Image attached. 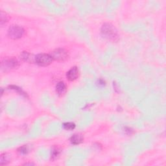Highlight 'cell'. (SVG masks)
Returning a JSON list of instances; mask_svg holds the SVG:
<instances>
[{
	"label": "cell",
	"instance_id": "obj_8",
	"mask_svg": "<svg viewBox=\"0 0 166 166\" xmlns=\"http://www.w3.org/2000/svg\"><path fill=\"white\" fill-rule=\"evenodd\" d=\"M35 57L36 56H34L33 55H32L26 52H23L21 55L22 59L25 62H27L29 63H33L35 62Z\"/></svg>",
	"mask_w": 166,
	"mask_h": 166
},
{
	"label": "cell",
	"instance_id": "obj_1",
	"mask_svg": "<svg viewBox=\"0 0 166 166\" xmlns=\"http://www.w3.org/2000/svg\"><path fill=\"white\" fill-rule=\"evenodd\" d=\"M101 33L107 40L116 42L119 40L118 31L113 25L109 23H105L101 28Z\"/></svg>",
	"mask_w": 166,
	"mask_h": 166
},
{
	"label": "cell",
	"instance_id": "obj_5",
	"mask_svg": "<svg viewBox=\"0 0 166 166\" xmlns=\"http://www.w3.org/2000/svg\"><path fill=\"white\" fill-rule=\"evenodd\" d=\"M19 66L18 62L15 59H6L2 63V68L5 71L16 68Z\"/></svg>",
	"mask_w": 166,
	"mask_h": 166
},
{
	"label": "cell",
	"instance_id": "obj_6",
	"mask_svg": "<svg viewBox=\"0 0 166 166\" xmlns=\"http://www.w3.org/2000/svg\"><path fill=\"white\" fill-rule=\"evenodd\" d=\"M79 69H78L77 67L75 66V67L72 68L67 72L66 77L69 81H75V79H77L79 77Z\"/></svg>",
	"mask_w": 166,
	"mask_h": 166
},
{
	"label": "cell",
	"instance_id": "obj_13",
	"mask_svg": "<svg viewBox=\"0 0 166 166\" xmlns=\"http://www.w3.org/2000/svg\"><path fill=\"white\" fill-rule=\"evenodd\" d=\"M60 149L59 148H57V147L53 148L52 151V158H53V159L56 158L60 154Z\"/></svg>",
	"mask_w": 166,
	"mask_h": 166
},
{
	"label": "cell",
	"instance_id": "obj_3",
	"mask_svg": "<svg viewBox=\"0 0 166 166\" xmlns=\"http://www.w3.org/2000/svg\"><path fill=\"white\" fill-rule=\"evenodd\" d=\"M24 34V29L18 25H12L8 30V36L12 39H18Z\"/></svg>",
	"mask_w": 166,
	"mask_h": 166
},
{
	"label": "cell",
	"instance_id": "obj_11",
	"mask_svg": "<svg viewBox=\"0 0 166 166\" xmlns=\"http://www.w3.org/2000/svg\"><path fill=\"white\" fill-rule=\"evenodd\" d=\"M63 127L67 131H72L75 128V124L72 122H68L63 124Z\"/></svg>",
	"mask_w": 166,
	"mask_h": 166
},
{
	"label": "cell",
	"instance_id": "obj_7",
	"mask_svg": "<svg viewBox=\"0 0 166 166\" xmlns=\"http://www.w3.org/2000/svg\"><path fill=\"white\" fill-rule=\"evenodd\" d=\"M84 137L81 134H75L71 138H70V142L73 145H79L83 142Z\"/></svg>",
	"mask_w": 166,
	"mask_h": 166
},
{
	"label": "cell",
	"instance_id": "obj_2",
	"mask_svg": "<svg viewBox=\"0 0 166 166\" xmlns=\"http://www.w3.org/2000/svg\"><path fill=\"white\" fill-rule=\"evenodd\" d=\"M53 59L50 55L42 53L36 56L35 62L41 66H46L52 63Z\"/></svg>",
	"mask_w": 166,
	"mask_h": 166
},
{
	"label": "cell",
	"instance_id": "obj_12",
	"mask_svg": "<svg viewBox=\"0 0 166 166\" xmlns=\"http://www.w3.org/2000/svg\"><path fill=\"white\" fill-rule=\"evenodd\" d=\"M18 151L20 155H25V154H27L29 151L28 149V147L26 145H24V146L21 147L18 150Z\"/></svg>",
	"mask_w": 166,
	"mask_h": 166
},
{
	"label": "cell",
	"instance_id": "obj_10",
	"mask_svg": "<svg viewBox=\"0 0 166 166\" xmlns=\"http://www.w3.org/2000/svg\"><path fill=\"white\" fill-rule=\"evenodd\" d=\"M11 155L7 154V153H4L2 155L1 158H0V164L2 165H7L10 162L11 160Z\"/></svg>",
	"mask_w": 166,
	"mask_h": 166
},
{
	"label": "cell",
	"instance_id": "obj_4",
	"mask_svg": "<svg viewBox=\"0 0 166 166\" xmlns=\"http://www.w3.org/2000/svg\"><path fill=\"white\" fill-rule=\"evenodd\" d=\"M50 55L52 56L53 60L58 61H64L68 57V54L66 51L61 48L54 50L53 52H52Z\"/></svg>",
	"mask_w": 166,
	"mask_h": 166
},
{
	"label": "cell",
	"instance_id": "obj_14",
	"mask_svg": "<svg viewBox=\"0 0 166 166\" xmlns=\"http://www.w3.org/2000/svg\"><path fill=\"white\" fill-rule=\"evenodd\" d=\"M7 20H8V18H7V15L4 13L3 12H2V13H1V25H3V23L7 22Z\"/></svg>",
	"mask_w": 166,
	"mask_h": 166
},
{
	"label": "cell",
	"instance_id": "obj_9",
	"mask_svg": "<svg viewBox=\"0 0 166 166\" xmlns=\"http://www.w3.org/2000/svg\"><path fill=\"white\" fill-rule=\"evenodd\" d=\"M66 86L64 82L60 81L57 83V85H56V92L57 93L60 95H62L66 92Z\"/></svg>",
	"mask_w": 166,
	"mask_h": 166
}]
</instances>
